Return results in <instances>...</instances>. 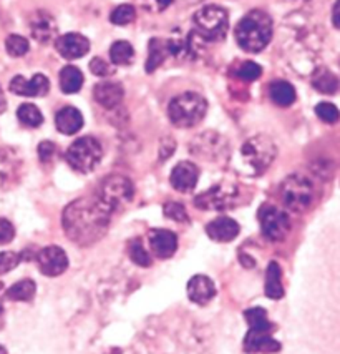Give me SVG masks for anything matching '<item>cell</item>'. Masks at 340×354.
I'll list each match as a JSON object with an SVG mask.
<instances>
[{"instance_id": "cell-50", "label": "cell", "mask_w": 340, "mask_h": 354, "mask_svg": "<svg viewBox=\"0 0 340 354\" xmlns=\"http://www.w3.org/2000/svg\"><path fill=\"white\" fill-rule=\"evenodd\" d=\"M196 2H201V0H186L188 6H191V3H196Z\"/></svg>"}, {"instance_id": "cell-51", "label": "cell", "mask_w": 340, "mask_h": 354, "mask_svg": "<svg viewBox=\"0 0 340 354\" xmlns=\"http://www.w3.org/2000/svg\"><path fill=\"white\" fill-rule=\"evenodd\" d=\"M2 311H3V310H2V304H0V315H2Z\"/></svg>"}, {"instance_id": "cell-13", "label": "cell", "mask_w": 340, "mask_h": 354, "mask_svg": "<svg viewBox=\"0 0 340 354\" xmlns=\"http://www.w3.org/2000/svg\"><path fill=\"white\" fill-rule=\"evenodd\" d=\"M203 40L196 32H183L176 30L171 39H168V47H170V55L179 60H192L198 57L201 50V42Z\"/></svg>"}, {"instance_id": "cell-35", "label": "cell", "mask_w": 340, "mask_h": 354, "mask_svg": "<svg viewBox=\"0 0 340 354\" xmlns=\"http://www.w3.org/2000/svg\"><path fill=\"white\" fill-rule=\"evenodd\" d=\"M130 258L133 259V263H137L138 266H150L151 265V258L148 254V251L145 250L143 246V241L140 238H134L133 241H130V248H128Z\"/></svg>"}, {"instance_id": "cell-52", "label": "cell", "mask_w": 340, "mask_h": 354, "mask_svg": "<svg viewBox=\"0 0 340 354\" xmlns=\"http://www.w3.org/2000/svg\"><path fill=\"white\" fill-rule=\"evenodd\" d=\"M0 290H2V283H0Z\"/></svg>"}, {"instance_id": "cell-2", "label": "cell", "mask_w": 340, "mask_h": 354, "mask_svg": "<svg viewBox=\"0 0 340 354\" xmlns=\"http://www.w3.org/2000/svg\"><path fill=\"white\" fill-rule=\"evenodd\" d=\"M272 19L264 10H251L236 26V42L249 53L262 52L272 40Z\"/></svg>"}, {"instance_id": "cell-4", "label": "cell", "mask_w": 340, "mask_h": 354, "mask_svg": "<svg viewBox=\"0 0 340 354\" xmlns=\"http://www.w3.org/2000/svg\"><path fill=\"white\" fill-rule=\"evenodd\" d=\"M208 112L206 98L196 92L174 97L168 105V117L178 129H191L203 120Z\"/></svg>"}, {"instance_id": "cell-19", "label": "cell", "mask_w": 340, "mask_h": 354, "mask_svg": "<svg viewBox=\"0 0 340 354\" xmlns=\"http://www.w3.org/2000/svg\"><path fill=\"white\" fill-rule=\"evenodd\" d=\"M150 246L158 258H170L178 250V236L173 232H170V230H151Z\"/></svg>"}, {"instance_id": "cell-45", "label": "cell", "mask_w": 340, "mask_h": 354, "mask_svg": "<svg viewBox=\"0 0 340 354\" xmlns=\"http://www.w3.org/2000/svg\"><path fill=\"white\" fill-rule=\"evenodd\" d=\"M176 148V143L173 138H165L161 142V148H159V158H161V162H165L166 158H170L171 155H173Z\"/></svg>"}, {"instance_id": "cell-36", "label": "cell", "mask_w": 340, "mask_h": 354, "mask_svg": "<svg viewBox=\"0 0 340 354\" xmlns=\"http://www.w3.org/2000/svg\"><path fill=\"white\" fill-rule=\"evenodd\" d=\"M6 48L10 57H23L28 52V48H30V45H28V40L23 39L22 35L14 34L7 37Z\"/></svg>"}, {"instance_id": "cell-41", "label": "cell", "mask_w": 340, "mask_h": 354, "mask_svg": "<svg viewBox=\"0 0 340 354\" xmlns=\"http://www.w3.org/2000/svg\"><path fill=\"white\" fill-rule=\"evenodd\" d=\"M20 263V257L14 251H2L0 253V274H6L9 271L17 268Z\"/></svg>"}, {"instance_id": "cell-22", "label": "cell", "mask_w": 340, "mask_h": 354, "mask_svg": "<svg viewBox=\"0 0 340 354\" xmlns=\"http://www.w3.org/2000/svg\"><path fill=\"white\" fill-rule=\"evenodd\" d=\"M244 349L246 353H251V354H256V353L269 354V353L279 351L281 344L270 336V333L254 331V329H251L244 339Z\"/></svg>"}, {"instance_id": "cell-20", "label": "cell", "mask_w": 340, "mask_h": 354, "mask_svg": "<svg viewBox=\"0 0 340 354\" xmlns=\"http://www.w3.org/2000/svg\"><path fill=\"white\" fill-rule=\"evenodd\" d=\"M188 296L192 303L208 304L216 296V286L210 277L196 274L188 281Z\"/></svg>"}, {"instance_id": "cell-9", "label": "cell", "mask_w": 340, "mask_h": 354, "mask_svg": "<svg viewBox=\"0 0 340 354\" xmlns=\"http://www.w3.org/2000/svg\"><path fill=\"white\" fill-rule=\"evenodd\" d=\"M239 188L232 183H218L210 190L203 192L194 198V205L201 209H229L237 203Z\"/></svg>"}, {"instance_id": "cell-25", "label": "cell", "mask_w": 340, "mask_h": 354, "mask_svg": "<svg viewBox=\"0 0 340 354\" xmlns=\"http://www.w3.org/2000/svg\"><path fill=\"white\" fill-rule=\"evenodd\" d=\"M170 57V47L165 39H151L148 44V60H146V72H154Z\"/></svg>"}, {"instance_id": "cell-33", "label": "cell", "mask_w": 340, "mask_h": 354, "mask_svg": "<svg viewBox=\"0 0 340 354\" xmlns=\"http://www.w3.org/2000/svg\"><path fill=\"white\" fill-rule=\"evenodd\" d=\"M17 118L23 127H28V129H37L43 123V115L34 104L20 105L17 110Z\"/></svg>"}, {"instance_id": "cell-46", "label": "cell", "mask_w": 340, "mask_h": 354, "mask_svg": "<svg viewBox=\"0 0 340 354\" xmlns=\"http://www.w3.org/2000/svg\"><path fill=\"white\" fill-rule=\"evenodd\" d=\"M332 24L340 30V0L334 3V9H332Z\"/></svg>"}, {"instance_id": "cell-28", "label": "cell", "mask_w": 340, "mask_h": 354, "mask_svg": "<svg viewBox=\"0 0 340 354\" xmlns=\"http://www.w3.org/2000/svg\"><path fill=\"white\" fill-rule=\"evenodd\" d=\"M266 295L270 299H281L284 296V286H282V271L276 261L269 263L266 271Z\"/></svg>"}, {"instance_id": "cell-40", "label": "cell", "mask_w": 340, "mask_h": 354, "mask_svg": "<svg viewBox=\"0 0 340 354\" xmlns=\"http://www.w3.org/2000/svg\"><path fill=\"white\" fill-rule=\"evenodd\" d=\"M173 2L174 0H137L138 7L150 14H159V12L166 10Z\"/></svg>"}, {"instance_id": "cell-44", "label": "cell", "mask_w": 340, "mask_h": 354, "mask_svg": "<svg viewBox=\"0 0 340 354\" xmlns=\"http://www.w3.org/2000/svg\"><path fill=\"white\" fill-rule=\"evenodd\" d=\"M55 153H57L55 143H52V142H42V143H40V145H39V156H40V160H42L43 163L52 162V160L55 158Z\"/></svg>"}, {"instance_id": "cell-15", "label": "cell", "mask_w": 340, "mask_h": 354, "mask_svg": "<svg viewBox=\"0 0 340 354\" xmlns=\"http://www.w3.org/2000/svg\"><path fill=\"white\" fill-rule=\"evenodd\" d=\"M9 88L12 93L20 97H43L50 90V82L43 73H35L32 78L17 75L10 80Z\"/></svg>"}, {"instance_id": "cell-24", "label": "cell", "mask_w": 340, "mask_h": 354, "mask_svg": "<svg viewBox=\"0 0 340 354\" xmlns=\"http://www.w3.org/2000/svg\"><path fill=\"white\" fill-rule=\"evenodd\" d=\"M57 130L63 135H75L83 127V115L75 106H63L55 117Z\"/></svg>"}, {"instance_id": "cell-17", "label": "cell", "mask_w": 340, "mask_h": 354, "mask_svg": "<svg viewBox=\"0 0 340 354\" xmlns=\"http://www.w3.org/2000/svg\"><path fill=\"white\" fill-rule=\"evenodd\" d=\"M55 47L63 59L77 60L88 53L90 40L81 34H65L57 39Z\"/></svg>"}, {"instance_id": "cell-1", "label": "cell", "mask_w": 340, "mask_h": 354, "mask_svg": "<svg viewBox=\"0 0 340 354\" xmlns=\"http://www.w3.org/2000/svg\"><path fill=\"white\" fill-rule=\"evenodd\" d=\"M108 208L97 198H80L72 201L61 215V226L73 243L92 246L105 236L110 226Z\"/></svg>"}, {"instance_id": "cell-37", "label": "cell", "mask_w": 340, "mask_h": 354, "mask_svg": "<svg viewBox=\"0 0 340 354\" xmlns=\"http://www.w3.org/2000/svg\"><path fill=\"white\" fill-rule=\"evenodd\" d=\"M236 75L244 82H254L262 75V68L256 62H243L236 70Z\"/></svg>"}, {"instance_id": "cell-14", "label": "cell", "mask_w": 340, "mask_h": 354, "mask_svg": "<svg viewBox=\"0 0 340 354\" xmlns=\"http://www.w3.org/2000/svg\"><path fill=\"white\" fill-rule=\"evenodd\" d=\"M37 263L45 277H60L68 268V257L60 246H45L37 254Z\"/></svg>"}, {"instance_id": "cell-49", "label": "cell", "mask_w": 340, "mask_h": 354, "mask_svg": "<svg viewBox=\"0 0 340 354\" xmlns=\"http://www.w3.org/2000/svg\"><path fill=\"white\" fill-rule=\"evenodd\" d=\"M0 354H7V349H6V348H3V346H2V344H0Z\"/></svg>"}, {"instance_id": "cell-29", "label": "cell", "mask_w": 340, "mask_h": 354, "mask_svg": "<svg viewBox=\"0 0 340 354\" xmlns=\"http://www.w3.org/2000/svg\"><path fill=\"white\" fill-rule=\"evenodd\" d=\"M83 86V73L80 72V68L73 67V65H67L60 70V88L63 93H72L80 92V88Z\"/></svg>"}, {"instance_id": "cell-47", "label": "cell", "mask_w": 340, "mask_h": 354, "mask_svg": "<svg viewBox=\"0 0 340 354\" xmlns=\"http://www.w3.org/2000/svg\"><path fill=\"white\" fill-rule=\"evenodd\" d=\"M239 258H241V263H243L246 268H254V265H256V263H254V259L251 257H248V254L241 253Z\"/></svg>"}, {"instance_id": "cell-39", "label": "cell", "mask_w": 340, "mask_h": 354, "mask_svg": "<svg viewBox=\"0 0 340 354\" xmlns=\"http://www.w3.org/2000/svg\"><path fill=\"white\" fill-rule=\"evenodd\" d=\"M315 115L326 123H337L340 120L339 109L334 104H329V102H322V104L315 106Z\"/></svg>"}, {"instance_id": "cell-3", "label": "cell", "mask_w": 340, "mask_h": 354, "mask_svg": "<svg viewBox=\"0 0 340 354\" xmlns=\"http://www.w3.org/2000/svg\"><path fill=\"white\" fill-rule=\"evenodd\" d=\"M277 156V147L266 135H256L241 147L239 160L246 175H261L272 165Z\"/></svg>"}, {"instance_id": "cell-32", "label": "cell", "mask_w": 340, "mask_h": 354, "mask_svg": "<svg viewBox=\"0 0 340 354\" xmlns=\"http://www.w3.org/2000/svg\"><path fill=\"white\" fill-rule=\"evenodd\" d=\"M244 318L249 323V326L254 331H268L270 333L274 329L272 323L268 318V313L262 308H251V310L244 311Z\"/></svg>"}, {"instance_id": "cell-11", "label": "cell", "mask_w": 340, "mask_h": 354, "mask_svg": "<svg viewBox=\"0 0 340 354\" xmlns=\"http://www.w3.org/2000/svg\"><path fill=\"white\" fill-rule=\"evenodd\" d=\"M191 153L206 162H221L228 155V142L216 131H204L191 142Z\"/></svg>"}, {"instance_id": "cell-34", "label": "cell", "mask_w": 340, "mask_h": 354, "mask_svg": "<svg viewBox=\"0 0 340 354\" xmlns=\"http://www.w3.org/2000/svg\"><path fill=\"white\" fill-rule=\"evenodd\" d=\"M134 19H137V10L130 3L118 6L117 9H113L112 15H110V20H112L114 26H130V24L134 22Z\"/></svg>"}, {"instance_id": "cell-43", "label": "cell", "mask_w": 340, "mask_h": 354, "mask_svg": "<svg viewBox=\"0 0 340 354\" xmlns=\"http://www.w3.org/2000/svg\"><path fill=\"white\" fill-rule=\"evenodd\" d=\"M15 236V228L6 218H0V245L3 243H10Z\"/></svg>"}, {"instance_id": "cell-30", "label": "cell", "mask_w": 340, "mask_h": 354, "mask_svg": "<svg viewBox=\"0 0 340 354\" xmlns=\"http://www.w3.org/2000/svg\"><path fill=\"white\" fill-rule=\"evenodd\" d=\"M110 57L114 65H130L134 60V48L130 42L125 40H117L110 47Z\"/></svg>"}, {"instance_id": "cell-26", "label": "cell", "mask_w": 340, "mask_h": 354, "mask_svg": "<svg viewBox=\"0 0 340 354\" xmlns=\"http://www.w3.org/2000/svg\"><path fill=\"white\" fill-rule=\"evenodd\" d=\"M270 100L279 106H290L296 102V88L286 80H276L269 85Z\"/></svg>"}, {"instance_id": "cell-48", "label": "cell", "mask_w": 340, "mask_h": 354, "mask_svg": "<svg viewBox=\"0 0 340 354\" xmlns=\"http://www.w3.org/2000/svg\"><path fill=\"white\" fill-rule=\"evenodd\" d=\"M7 109V100H6V95H3L2 88H0V115L6 112Z\"/></svg>"}, {"instance_id": "cell-7", "label": "cell", "mask_w": 340, "mask_h": 354, "mask_svg": "<svg viewBox=\"0 0 340 354\" xmlns=\"http://www.w3.org/2000/svg\"><path fill=\"white\" fill-rule=\"evenodd\" d=\"M65 158L75 171L90 173L95 170L103 158V148L97 138L81 137L68 147Z\"/></svg>"}, {"instance_id": "cell-38", "label": "cell", "mask_w": 340, "mask_h": 354, "mask_svg": "<svg viewBox=\"0 0 340 354\" xmlns=\"http://www.w3.org/2000/svg\"><path fill=\"white\" fill-rule=\"evenodd\" d=\"M163 212H165V216L170 218V220L178 221V223H188L190 221V215H188L186 208L183 207L178 201H170L163 207Z\"/></svg>"}, {"instance_id": "cell-21", "label": "cell", "mask_w": 340, "mask_h": 354, "mask_svg": "<svg viewBox=\"0 0 340 354\" xmlns=\"http://www.w3.org/2000/svg\"><path fill=\"white\" fill-rule=\"evenodd\" d=\"M123 95H125V90L117 82H100L93 90V97H95L97 104L108 110L117 109L121 104Z\"/></svg>"}, {"instance_id": "cell-8", "label": "cell", "mask_w": 340, "mask_h": 354, "mask_svg": "<svg viewBox=\"0 0 340 354\" xmlns=\"http://www.w3.org/2000/svg\"><path fill=\"white\" fill-rule=\"evenodd\" d=\"M134 196V187L130 178L123 175H110L101 182L98 188L97 198L105 205L110 212H118L128 207Z\"/></svg>"}, {"instance_id": "cell-42", "label": "cell", "mask_w": 340, "mask_h": 354, "mask_svg": "<svg viewBox=\"0 0 340 354\" xmlns=\"http://www.w3.org/2000/svg\"><path fill=\"white\" fill-rule=\"evenodd\" d=\"M90 70H92L97 77H108L113 73V68L110 67L108 62L100 59V57H97V59L90 62Z\"/></svg>"}, {"instance_id": "cell-31", "label": "cell", "mask_w": 340, "mask_h": 354, "mask_svg": "<svg viewBox=\"0 0 340 354\" xmlns=\"http://www.w3.org/2000/svg\"><path fill=\"white\" fill-rule=\"evenodd\" d=\"M35 291L37 286L32 279H22V281L10 286L6 296L7 299H12V301H30L35 296Z\"/></svg>"}, {"instance_id": "cell-16", "label": "cell", "mask_w": 340, "mask_h": 354, "mask_svg": "<svg viewBox=\"0 0 340 354\" xmlns=\"http://www.w3.org/2000/svg\"><path fill=\"white\" fill-rule=\"evenodd\" d=\"M28 28H30L32 37H34L37 42L40 44L52 42V40L57 37V32H59L57 20L53 19V15H50L45 10H37L30 15Z\"/></svg>"}, {"instance_id": "cell-6", "label": "cell", "mask_w": 340, "mask_h": 354, "mask_svg": "<svg viewBox=\"0 0 340 354\" xmlns=\"http://www.w3.org/2000/svg\"><path fill=\"white\" fill-rule=\"evenodd\" d=\"M281 198L290 212L304 213L314 203V185L307 176L290 175L281 185Z\"/></svg>"}, {"instance_id": "cell-10", "label": "cell", "mask_w": 340, "mask_h": 354, "mask_svg": "<svg viewBox=\"0 0 340 354\" xmlns=\"http://www.w3.org/2000/svg\"><path fill=\"white\" fill-rule=\"evenodd\" d=\"M259 223L264 236L270 241H282L290 232V220L284 209L264 205L259 209Z\"/></svg>"}, {"instance_id": "cell-5", "label": "cell", "mask_w": 340, "mask_h": 354, "mask_svg": "<svg viewBox=\"0 0 340 354\" xmlns=\"http://www.w3.org/2000/svg\"><path fill=\"white\" fill-rule=\"evenodd\" d=\"M192 22H194V32L201 39L219 42L228 34L229 15L223 7L206 6L196 12Z\"/></svg>"}, {"instance_id": "cell-23", "label": "cell", "mask_w": 340, "mask_h": 354, "mask_svg": "<svg viewBox=\"0 0 340 354\" xmlns=\"http://www.w3.org/2000/svg\"><path fill=\"white\" fill-rule=\"evenodd\" d=\"M239 230H241L239 225L229 216L216 218V220H212L211 223L206 226L208 236H210L211 240L219 241V243L232 241L237 234H239Z\"/></svg>"}, {"instance_id": "cell-27", "label": "cell", "mask_w": 340, "mask_h": 354, "mask_svg": "<svg viewBox=\"0 0 340 354\" xmlns=\"http://www.w3.org/2000/svg\"><path fill=\"white\" fill-rule=\"evenodd\" d=\"M312 85L317 92L323 93V95H334L339 90V78L329 68L321 67L314 72Z\"/></svg>"}, {"instance_id": "cell-18", "label": "cell", "mask_w": 340, "mask_h": 354, "mask_svg": "<svg viewBox=\"0 0 340 354\" xmlns=\"http://www.w3.org/2000/svg\"><path fill=\"white\" fill-rule=\"evenodd\" d=\"M199 178V170L194 163L191 162H179L173 168L170 176V182L174 190L181 193H190L196 188Z\"/></svg>"}, {"instance_id": "cell-12", "label": "cell", "mask_w": 340, "mask_h": 354, "mask_svg": "<svg viewBox=\"0 0 340 354\" xmlns=\"http://www.w3.org/2000/svg\"><path fill=\"white\" fill-rule=\"evenodd\" d=\"M23 160L15 148H0V192L14 188L22 178Z\"/></svg>"}]
</instances>
